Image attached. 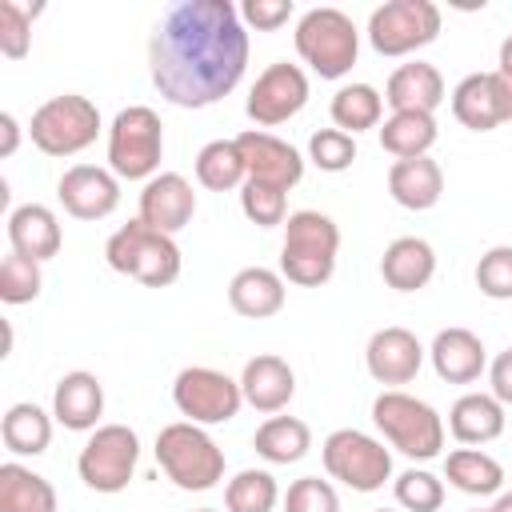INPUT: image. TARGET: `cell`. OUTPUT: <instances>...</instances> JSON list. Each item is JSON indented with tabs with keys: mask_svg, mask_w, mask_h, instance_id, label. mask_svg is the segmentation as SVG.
<instances>
[{
	"mask_svg": "<svg viewBox=\"0 0 512 512\" xmlns=\"http://www.w3.org/2000/svg\"><path fill=\"white\" fill-rule=\"evenodd\" d=\"M244 68L248 28L232 0H180L160 16L148 40L152 84L176 108H208L224 100Z\"/></svg>",
	"mask_w": 512,
	"mask_h": 512,
	"instance_id": "1",
	"label": "cell"
},
{
	"mask_svg": "<svg viewBox=\"0 0 512 512\" xmlns=\"http://www.w3.org/2000/svg\"><path fill=\"white\" fill-rule=\"evenodd\" d=\"M340 252V228L332 216L316 208L288 212L284 220V244H280V276L300 288H320L336 272Z\"/></svg>",
	"mask_w": 512,
	"mask_h": 512,
	"instance_id": "2",
	"label": "cell"
},
{
	"mask_svg": "<svg viewBox=\"0 0 512 512\" xmlns=\"http://www.w3.org/2000/svg\"><path fill=\"white\" fill-rule=\"evenodd\" d=\"M104 260L112 272L144 284V288H168L180 268H184V256H180V244L156 228H148L140 216L120 224L108 244H104Z\"/></svg>",
	"mask_w": 512,
	"mask_h": 512,
	"instance_id": "3",
	"label": "cell"
},
{
	"mask_svg": "<svg viewBox=\"0 0 512 512\" xmlns=\"http://www.w3.org/2000/svg\"><path fill=\"white\" fill-rule=\"evenodd\" d=\"M296 56L320 76V80H340L352 72L356 56H360V32L352 24L348 12L340 8H308L296 20Z\"/></svg>",
	"mask_w": 512,
	"mask_h": 512,
	"instance_id": "4",
	"label": "cell"
},
{
	"mask_svg": "<svg viewBox=\"0 0 512 512\" xmlns=\"http://www.w3.org/2000/svg\"><path fill=\"white\" fill-rule=\"evenodd\" d=\"M156 464L164 476L184 492H208L224 480V452L220 444L192 420L164 424L156 436Z\"/></svg>",
	"mask_w": 512,
	"mask_h": 512,
	"instance_id": "5",
	"label": "cell"
},
{
	"mask_svg": "<svg viewBox=\"0 0 512 512\" xmlns=\"http://www.w3.org/2000/svg\"><path fill=\"white\" fill-rule=\"evenodd\" d=\"M372 424L380 436L408 460H432L444 448V420L428 400H416L400 388H388L372 400Z\"/></svg>",
	"mask_w": 512,
	"mask_h": 512,
	"instance_id": "6",
	"label": "cell"
},
{
	"mask_svg": "<svg viewBox=\"0 0 512 512\" xmlns=\"http://www.w3.org/2000/svg\"><path fill=\"white\" fill-rule=\"evenodd\" d=\"M164 156V124L148 104H128L108 124V168L120 180H152L160 176Z\"/></svg>",
	"mask_w": 512,
	"mask_h": 512,
	"instance_id": "7",
	"label": "cell"
},
{
	"mask_svg": "<svg viewBox=\"0 0 512 512\" xmlns=\"http://www.w3.org/2000/svg\"><path fill=\"white\" fill-rule=\"evenodd\" d=\"M28 136H32V144L44 156H56V160L76 156L88 144H96V136H100V108L88 96H80V92L52 96V100H44L32 112Z\"/></svg>",
	"mask_w": 512,
	"mask_h": 512,
	"instance_id": "8",
	"label": "cell"
},
{
	"mask_svg": "<svg viewBox=\"0 0 512 512\" xmlns=\"http://www.w3.org/2000/svg\"><path fill=\"white\" fill-rule=\"evenodd\" d=\"M320 460H324V472L332 480L348 484L352 492H380L392 480V452L384 448V440H376L360 428L328 432Z\"/></svg>",
	"mask_w": 512,
	"mask_h": 512,
	"instance_id": "9",
	"label": "cell"
},
{
	"mask_svg": "<svg viewBox=\"0 0 512 512\" xmlns=\"http://www.w3.org/2000/svg\"><path fill=\"white\" fill-rule=\"evenodd\" d=\"M440 36V8L432 0H384L368 16V44L380 56H412Z\"/></svg>",
	"mask_w": 512,
	"mask_h": 512,
	"instance_id": "10",
	"label": "cell"
},
{
	"mask_svg": "<svg viewBox=\"0 0 512 512\" xmlns=\"http://www.w3.org/2000/svg\"><path fill=\"white\" fill-rule=\"evenodd\" d=\"M172 404H176V412L184 420L208 428V424H228L240 412L244 392H240V380H232L228 372L208 368V364H192V368L176 372Z\"/></svg>",
	"mask_w": 512,
	"mask_h": 512,
	"instance_id": "11",
	"label": "cell"
},
{
	"mask_svg": "<svg viewBox=\"0 0 512 512\" xmlns=\"http://www.w3.org/2000/svg\"><path fill=\"white\" fill-rule=\"evenodd\" d=\"M136 460H140V440L128 424H100L88 444L80 448V460H76V472L80 480L92 488V492H104V496H116L128 488L132 472H136Z\"/></svg>",
	"mask_w": 512,
	"mask_h": 512,
	"instance_id": "12",
	"label": "cell"
},
{
	"mask_svg": "<svg viewBox=\"0 0 512 512\" xmlns=\"http://www.w3.org/2000/svg\"><path fill=\"white\" fill-rule=\"evenodd\" d=\"M304 104H308V76H304V68L300 64H288V60H276L248 88L244 112H248L252 124L276 128V124L292 120Z\"/></svg>",
	"mask_w": 512,
	"mask_h": 512,
	"instance_id": "13",
	"label": "cell"
},
{
	"mask_svg": "<svg viewBox=\"0 0 512 512\" xmlns=\"http://www.w3.org/2000/svg\"><path fill=\"white\" fill-rule=\"evenodd\" d=\"M56 196L76 220H104L120 204V176L100 164H72L56 180Z\"/></svg>",
	"mask_w": 512,
	"mask_h": 512,
	"instance_id": "14",
	"label": "cell"
},
{
	"mask_svg": "<svg viewBox=\"0 0 512 512\" xmlns=\"http://www.w3.org/2000/svg\"><path fill=\"white\" fill-rule=\"evenodd\" d=\"M236 148H240V156H244L248 180L276 184V188H284V192L304 180V156H300L288 140H280V136H272V132H264V128L240 132V136H236Z\"/></svg>",
	"mask_w": 512,
	"mask_h": 512,
	"instance_id": "15",
	"label": "cell"
},
{
	"mask_svg": "<svg viewBox=\"0 0 512 512\" xmlns=\"http://www.w3.org/2000/svg\"><path fill=\"white\" fill-rule=\"evenodd\" d=\"M424 356H428V348L416 340V332H408L400 324H388V328H376L368 336L364 368L376 384H408L424 368Z\"/></svg>",
	"mask_w": 512,
	"mask_h": 512,
	"instance_id": "16",
	"label": "cell"
},
{
	"mask_svg": "<svg viewBox=\"0 0 512 512\" xmlns=\"http://www.w3.org/2000/svg\"><path fill=\"white\" fill-rule=\"evenodd\" d=\"M148 228L164 232V236H176L180 228L192 224L196 216V192L192 184L180 176V172H160L144 184L140 192V212H136Z\"/></svg>",
	"mask_w": 512,
	"mask_h": 512,
	"instance_id": "17",
	"label": "cell"
},
{
	"mask_svg": "<svg viewBox=\"0 0 512 512\" xmlns=\"http://www.w3.org/2000/svg\"><path fill=\"white\" fill-rule=\"evenodd\" d=\"M52 416L68 432H96L104 416V384L84 368L64 372L52 388Z\"/></svg>",
	"mask_w": 512,
	"mask_h": 512,
	"instance_id": "18",
	"label": "cell"
},
{
	"mask_svg": "<svg viewBox=\"0 0 512 512\" xmlns=\"http://www.w3.org/2000/svg\"><path fill=\"white\" fill-rule=\"evenodd\" d=\"M240 392H244V404H252L256 412H280L288 408V400L296 396V372L284 356L276 352H260L244 364L240 372Z\"/></svg>",
	"mask_w": 512,
	"mask_h": 512,
	"instance_id": "19",
	"label": "cell"
},
{
	"mask_svg": "<svg viewBox=\"0 0 512 512\" xmlns=\"http://www.w3.org/2000/svg\"><path fill=\"white\" fill-rule=\"evenodd\" d=\"M428 360H432L436 376L448 380V384H472V380H480V372L488 368L484 340H480L472 328H440V332L432 336Z\"/></svg>",
	"mask_w": 512,
	"mask_h": 512,
	"instance_id": "20",
	"label": "cell"
},
{
	"mask_svg": "<svg viewBox=\"0 0 512 512\" xmlns=\"http://www.w3.org/2000/svg\"><path fill=\"white\" fill-rule=\"evenodd\" d=\"M384 104L392 112H436L444 104V76L428 60H408L400 64L388 84H384Z\"/></svg>",
	"mask_w": 512,
	"mask_h": 512,
	"instance_id": "21",
	"label": "cell"
},
{
	"mask_svg": "<svg viewBox=\"0 0 512 512\" xmlns=\"http://www.w3.org/2000/svg\"><path fill=\"white\" fill-rule=\"evenodd\" d=\"M8 244L12 252L44 264L60 252L64 244V232H60V220L48 204H20L8 212Z\"/></svg>",
	"mask_w": 512,
	"mask_h": 512,
	"instance_id": "22",
	"label": "cell"
},
{
	"mask_svg": "<svg viewBox=\"0 0 512 512\" xmlns=\"http://www.w3.org/2000/svg\"><path fill=\"white\" fill-rule=\"evenodd\" d=\"M388 196L408 208V212H428L440 204L444 196V172L432 156H416V160H396L388 168Z\"/></svg>",
	"mask_w": 512,
	"mask_h": 512,
	"instance_id": "23",
	"label": "cell"
},
{
	"mask_svg": "<svg viewBox=\"0 0 512 512\" xmlns=\"http://www.w3.org/2000/svg\"><path fill=\"white\" fill-rule=\"evenodd\" d=\"M380 276L396 292H420L436 276V252L420 236H396L380 256Z\"/></svg>",
	"mask_w": 512,
	"mask_h": 512,
	"instance_id": "24",
	"label": "cell"
},
{
	"mask_svg": "<svg viewBox=\"0 0 512 512\" xmlns=\"http://www.w3.org/2000/svg\"><path fill=\"white\" fill-rule=\"evenodd\" d=\"M228 304L244 320H268L284 308V276L272 268H260V264L240 268L228 280Z\"/></svg>",
	"mask_w": 512,
	"mask_h": 512,
	"instance_id": "25",
	"label": "cell"
},
{
	"mask_svg": "<svg viewBox=\"0 0 512 512\" xmlns=\"http://www.w3.org/2000/svg\"><path fill=\"white\" fill-rule=\"evenodd\" d=\"M448 432L464 444V448H476V444H488L504 432V404L492 396V392H464L452 408H448Z\"/></svg>",
	"mask_w": 512,
	"mask_h": 512,
	"instance_id": "26",
	"label": "cell"
},
{
	"mask_svg": "<svg viewBox=\"0 0 512 512\" xmlns=\"http://www.w3.org/2000/svg\"><path fill=\"white\" fill-rule=\"evenodd\" d=\"M452 116L472 132H492L504 124L500 104H496V88H492V72H468L452 88Z\"/></svg>",
	"mask_w": 512,
	"mask_h": 512,
	"instance_id": "27",
	"label": "cell"
},
{
	"mask_svg": "<svg viewBox=\"0 0 512 512\" xmlns=\"http://www.w3.org/2000/svg\"><path fill=\"white\" fill-rule=\"evenodd\" d=\"M0 440L12 456H40L52 444V416L40 404H12L0 420Z\"/></svg>",
	"mask_w": 512,
	"mask_h": 512,
	"instance_id": "28",
	"label": "cell"
},
{
	"mask_svg": "<svg viewBox=\"0 0 512 512\" xmlns=\"http://www.w3.org/2000/svg\"><path fill=\"white\" fill-rule=\"evenodd\" d=\"M252 448H256V456L268 460V464H296V460L308 456L312 432H308V424H304L300 416H268V420L256 428Z\"/></svg>",
	"mask_w": 512,
	"mask_h": 512,
	"instance_id": "29",
	"label": "cell"
},
{
	"mask_svg": "<svg viewBox=\"0 0 512 512\" xmlns=\"http://www.w3.org/2000/svg\"><path fill=\"white\" fill-rule=\"evenodd\" d=\"M444 480L452 488H460L464 496H492L504 484V468L496 456H488L480 448H452L444 456Z\"/></svg>",
	"mask_w": 512,
	"mask_h": 512,
	"instance_id": "30",
	"label": "cell"
},
{
	"mask_svg": "<svg viewBox=\"0 0 512 512\" xmlns=\"http://www.w3.org/2000/svg\"><path fill=\"white\" fill-rule=\"evenodd\" d=\"M0 512H56V488L40 472L8 460L0 464Z\"/></svg>",
	"mask_w": 512,
	"mask_h": 512,
	"instance_id": "31",
	"label": "cell"
},
{
	"mask_svg": "<svg viewBox=\"0 0 512 512\" xmlns=\"http://www.w3.org/2000/svg\"><path fill=\"white\" fill-rule=\"evenodd\" d=\"M328 112H332V124L340 132L356 136L364 128H380L384 124V96L372 84H360V80L356 84H340L332 104H328Z\"/></svg>",
	"mask_w": 512,
	"mask_h": 512,
	"instance_id": "32",
	"label": "cell"
},
{
	"mask_svg": "<svg viewBox=\"0 0 512 512\" xmlns=\"http://www.w3.org/2000/svg\"><path fill=\"white\" fill-rule=\"evenodd\" d=\"M432 144H436V116L428 112H392L380 124V148L392 152L396 160L428 156Z\"/></svg>",
	"mask_w": 512,
	"mask_h": 512,
	"instance_id": "33",
	"label": "cell"
},
{
	"mask_svg": "<svg viewBox=\"0 0 512 512\" xmlns=\"http://www.w3.org/2000/svg\"><path fill=\"white\" fill-rule=\"evenodd\" d=\"M192 168H196L200 188H208V192H232V188H244V180H248V168H244L236 140H208L196 152Z\"/></svg>",
	"mask_w": 512,
	"mask_h": 512,
	"instance_id": "34",
	"label": "cell"
},
{
	"mask_svg": "<svg viewBox=\"0 0 512 512\" xmlns=\"http://www.w3.org/2000/svg\"><path fill=\"white\" fill-rule=\"evenodd\" d=\"M276 504H280V484L268 468H244L224 488L228 512H272Z\"/></svg>",
	"mask_w": 512,
	"mask_h": 512,
	"instance_id": "35",
	"label": "cell"
},
{
	"mask_svg": "<svg viewBox=\"0 0 512 512\" xmlns=\"http://www.w3.org/2000/svg\"><path fill=\"white\" fill-rule=\"evenodd\" d=\"M392 492L404 512H440L444 504V480L432 476L428 468H404L392 480Z\"/></svg>",
	"mask_w": 512,
	"mask_h": 512,
	"instance_id": "36",
	"label": "cell"
},
{
	"mask_svg": "<svg viewBox=\"0 0 512 512\" xmlns=\"http://www.w3.org/2000/svg\"><path fill=\"white\" fill-rule=\"evenodd\" d=\"M40 4H16L0 0V52L8 60H24L32 48V20L40 16Z\"/></svg>",
	"mask_w": 512,
	"mask_h": 512,
	"instance_id": "37",
	"label": "cell"
},
{
	"mask_svg": "<svg viewBox=\"0 0 512 512\" xmlns=\"http://www.w3.org/2000/svg\"><path fill=\"white\" fill-rule=\"evenodd\" d=\"M240 212L256 224V228H276L288 220V192L276 184H260V180H244L240 188Z\"/></svg>",
	"mask_w": 512,
	"mask_h": 512,
	"instance_id": "38",
	"label": "cell"
},
{
	"mask_svg": "<svg viewBox=\"0 0 512 512\" xmlns=\"http://www.w3.org/2000/svg\"><path fill=\"white\" fill-rule=\"evenodd\" d=\"M44 288V272L36 260L20 256V252H8L0 260V300L4 304H28L36 300Z\"/></svg>",
	"mask_w": 512,
	"mask_h": 512,
	"instance_id": "39",
	"label": "cell"
},
{
	"mask_svg": "<svg viewBox=\"0 0 512 512\" xmlns=\"http://www.w3.org/2000/svg\"><path fill=\"white\" fill-rule=\"evenodd\" d=\"M308 160L320 172H348L356 160V136H348L340 128H320L308 140Z\"/></svg>",
	"mask_w": 512,
	"mask_h": 512,
	"instance_id": "40",
	"label": "cell"
},
{
	"mask_svg": "<svg viewBox=\"0 0 512 512\" xmlns=\"http://www.w3.org/2000/svg\"><path fill=\"white\" fill-rule=\"evenodd\" d=\"M476 288L488 300H512V244H496L476 260Z\"/></svg>",
	"mask_w": 512,
	"mask_h": 512,
	"instance_id": "41",
	"label": "cell"
},
{
	"mask_svg": "<svg viewBox=\"0 0 512 512\" xmlns=\"http://www.w3.org/2000/svg\"><path fill=\"white\" fill-rule=\"evenodd\" d=\"M284 512H340V496L320 476H300L284 492Z\"/></svg>",
	"mask_w": 512,
	"mask_h": 512,
	"instance_id": "42",
	"label": "cell"
},
{
	"mask_svg": "<svg viewBox=\"0 0 512 512\" xmlns=\"http://www.w3.org/2000/svg\"><path fill=\"white\" fill-rule=\"evenodd\" d=\"M296 4L292 0H244L240 4V20L244 28H256V32H276L292 20Z\"/></svg>",
	"mask_w": 512,
	"mask_h": 512,
	"instance_id": "43",
	"label": "cell"
},
{
	"mask_svg": "<svg viewBox=\"0 0 512 512\" xmlns=\"http://www.w3.org/2000/svg\"><path fill=\"white\" fill-rule=\"evenodd\" d=\"M488 384H492V396L508 408V404H512V348H504V352L488 364Z\"/></svg>",
	"mask_w": 512,
	"mask_h": 512,
	"instance_id": "44",
	"label": "cell"
},
{
	"mask_svg": "<svg viewBox=\"0 0 512 512\" xmlns=\"http://www.w3.org/2000/svg\"><path fill=\"white\" fill-rule=\"evenodd\" d=\"M492 88H496V104H500V120H512V72H492Z\"/></svg>",
	"mask_w": 512,
	"mask_h": 512,
	"instance_id": "45",
	"label": "cell"
},
{
	"mask_svg": "<svg viewBox=\"0 0 512 512\" xmlns=\"http://www.w3.org/2000/svg\"><path fill=\"white\" fill-rule=\"evenodd\" d=\"M0 132H4V144H0V156H12L16 144H20V124L12 112H0Z\"/></svg>",
	"mask_w": 512,
	"mask_h": 512,
	"instance_id": "46",
	"label": "cell"
},
{
	"mask_svg": "<svg viewBox=\"0 0 512 512\" xmlns=\"http://www.w3.org/2000/svg\"><path fill=\"white\" fill-rule=\"evenodd\" d=\"M500 72H512V32L500 40Z\"/></svg>",
	"mask_w": 512,
	"mask_h": 512,
	"instance_id": "47",
	"label": "cell"
},
{
	"mask_svg": "<svg viewBox=\"0 0 512 512\" xmlns=\"http://www.w3.org/2000/svg\"><path fill=\"white\" fill-rule=\"evenodd\" d=\"M492 512H512V492H500L496 504H492Z\"/></svg>",
	"mask_w": 512,
	"mask_h": 512,
	"instance_id": "48",
	"label": "cell"
},
{
	"mask_svg": "<svg viewBox=\"0 0 512 512\" xmlns=\"http://www.w3.org/2000/svg\"><path fill=\"white\" fill-rule=\"evenodd\" d=\"M472 512H492V508H472Z\"/></svg>",
	"mask_w": 512,
	"mask_h": 512,
	"instance_id": "49",
	"label": "cell"
},
{
	"mask_svg": "<svg viewBox=\"0 0 512 512\" xmlns=\"http://www.w3.org/2000/svg\"><path fill=\"white\" fill-rule=\"evenodd\" d=\"M196 512H216V508H196Z\"/></svg>",
	"mask_w": 512,
	"mask_h": 512,
	"instance_id": "50",
	"label": "cell"
},
{
	"mask_svg": "<svg viewBox=\"0 0 512 512\" xmlns=\"http://www.w3.org/2000/svg\"><path fill=\"white\" fill-rule=\"evenodd\" d=\"M376 512H392V508H376Z\"/></svg>",
	"mask_w": 512,
	"mask_h": 512,
	"instance_id": "51",
	"label": "cell"
}]
</instances>
